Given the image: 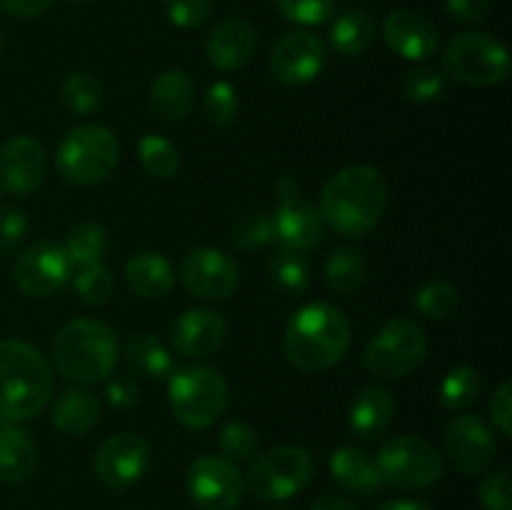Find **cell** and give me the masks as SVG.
<instances>
[{"mask_svg":"<svg viewBox=\"0 0 512 510\" xmlns=\"http://www.w3.org/2000/svg\"><path fill=\"white\" fill-rule=\"evenodd\" d=\"M388 205V183L373 165H348L325 183L320 218L340 238H363L380 223Z\"/></svg>","mask_w":512,"mask_h":510,"instance_id":"1","label":"cell"},{"mask_svg":"<svg viewBox=\"0 0 512 510\" xmlns=\"http://www.w3.org/2000/svg\"><path fill=\"white\" fill-rule=\"evenodd\" d=\"M350 348V320L333 303L303 305L290 315L283 335L285 358L300 373H325Z\"/></svg>","mask_w":512,"mask_h":510,"instance_id":"2","label":"cell"},{"mask_svg":"<svg viewBox=\"0 0 512 510\" xmlns=\"http://www.w3.org/2000/svg\"><path fill=\"white\" fill-rule=\"evenodd\" d=\"M53 365L25 340H0V415L5 420H30L53 398Z\"/></svg>","mask_w":512,"mask_h":510,"instance_id":"3","label":"cell"},{"mask_svg":"<svg viewBox=\"0 0 512 510\" xmlns=\"http://www.w3.org/2000/svg\"><path fill=\"white\" fill-rule=\"evenodd\" d=\"M120 358L115 330L103 320L78 318L65 323L53 338V363L63 378L78 385L103 383Z\"/></svg>","mask_w":512,"mask_h":510,"instance_id":"4","label":"cell"},{"mask_svg":"<svg viewBox=\"0 0 512 510\" xmlns=\"http://www.w3.org/2000/svg\"><path fill=\"white\" fill-rule=\"evenodd\" d=\"M120 160V140L108 125H75L63 135L55 153L60 178L78 188L98 185L113 175Z\"/></svg>","mask_w":512,"mask_h":510,"instance_id":"5","label":"cell"},{"mask_svg":"<svg viewBox=\"0 0 512 510\" xmlns=\"http://www.w3.org/2000/svg\"><path fill=\"white\" fill-rule=\"evenodd\" d=\"M168 403L185 428L208 430L228 408V383L210 365L175 368L168 378Z\"/></svg>","mask_w":512,"mask_h":510,"instance_id":"6","label":"cell"},{"mask_svg":"<svg viewBox=\"0 0 512 510\" xmlns=\"http://www.w3.org/2000/svg\"><path fill=\"white\" fill-rule=\"evenodd\" d=\"M428 333L410 318H393L373 335L363 365L378 380H400L413 375L428 358Z\"/></svg>","mask_w":512,"mask_h":510,"instance_id":"7","label":"cell"},{"mask_svg":"<svg viewBox=\"0 0 512 510\" xmlns=\"http://www.w3.org/2000/svg\"><path fill=\"white\" fill-rule=\"evenodd\" d=\"M445 73L475 88H490L508 80L510 53L498 38L480 30L458 33L443 50Z\"/></svg>","mask_w":512,"mask_h":510,"instance_id":"8","label":"cell"},{"mask_svg":"<svg viewBox=\"0 0 512 510\" xmlns=\"http://www.w3.org/2000/svg\"><path fill=\"white\" fill-rule=\"evenodd\" d=\"M313 478V458L298 445H280L258 455L243 475L245 490L265 503H280L303 493Z\"/></svg>","mask_w":512,"mask_h":510,"instance_id":"9","label":"cell"},{"mask_svg":"<svg viewBox=\"0 0 512 510\" xmlns=\"http://www.w3.org/2000/svg\"><path fill=\"white\" fill-rule=\"evenodd\" d=\"M375 465L383 485L398 490H420L443 478V455L418 435H395L380 445Z\"/></svg>","mask_w":512,"mask_h":510,"instance_id":"10","label":"cell"},{"mask_svg":"<svg viewBox=\"0 0 512 510\" xmlns=\"http://www.w3.org/2000/svg\"><path fill=\"white\" fill-rule=\"evenodd\" d=\"M190 500L200 510H235L243 500V473L225 455H200L185 475Z\"/></svg>","mask_w":512,"mask_h":510,"instance_id":"11","label":"cell"},{"mask_svg":"<svg viewBox=\"0 0 512 510\" xmlns=\"http://www.w3.org/2000/svg\"><path fill=\"white\" fill-rule=\"evenodd\" d=\"M275 240L283 248L308 253L323 240L325 223L318 208L300 195V185L293 175H283L278 183V208L273 210Z\"/></svg>","mask_w":512,"mask_h":510,"instance_id":"12","label":"cell"},{"mask_svg":"<svg viewBox=\"0 0 512 510\" xmlns=\"http://www.w3.org/2000/svg\"><path fill=\"white\" fill-rule=\"evenodd\" d=\"M73 278V263L65 255L63 245L40 240L18 255L13 265V280L28 298L43 300L58 293Z\"/></svg>","mask_w":512,"mask_h":510,"instance_id":"13","label":"cell"},{"mask_svg":"<svg viewBox=\"0 0 512 510\" xmlns=\"http://www.w3.org/2000/svg\"><path fill=\"white\" fill-rule=\"evenodd\" d=\"M150 460H153V453L143 435L118 433L110 435L100 445L93 458V470L105 488L125 490L143 480L150 468Z\"/></svg>","mask_w":512,"mask_h":510,"instance_id":"14","label":"cell"},{"mask_svg":"<svg viewBox=\"0 0 512 510\" xmlns=\"http://www.w3.org/2000/svg\"><path fill=\"white\" fill-rule=\"evenodd\" d=\"M328 65V45L320 35L293 30L275 43L270 53V73L283 85L313 83Z\"/></svg>","mask_w":512,"mask_h":510,"instance_id":"15","label":"cell"},{"mask_svg":"<svg viewBox=\"0 0 512 510\" xmlns=\"http://www.w3.org/2000/svg\"><path fill=\"white\" fill-rule=\"evenodd\" d=\"M443 443L450 463L465 475L485 473L498 458V440L490 425L478 415H458L450 420Z\"/></svg>","mask_w":512,"mask_h":510,"instance_id":"16","label":"cell"},{"mask_svg":"<svg viewBox=\"0 0 512 510\" xmlns=\"http://www.w3.org/2000/svg\"><path fill=\"white\" fill-rule=\"evenodd\" d=\"M48 153L33 135H15L0 148V185L5 193L30 195L45 183Z\"/></svg>","mask_w":512,"mask_h":510,"instance_id":"17","label":"cell"},{"mask_svg":"<svg viewBox=\"0 0 512 510\" xmlns=\"http://www.w3.org/2000/svg\"><path fill=\"white\" fill-rule=\"evenodd\" d=\"M183 283L195 298L225 300L238 290L240 270L223 250L198 248L183 260Z\"/></svg>","mask_w":512,"mask_h":510,"instance_id":"18","label":"cell"},{"mask_svg":"<svg viewBox=\"0 0 512 510\" xmlns=\"http://www.w3.org/2000/svg\"><path fill=\"white\" fill-rule=\"evenodd\" d=\"M228 325L225 318L213 308H190L170 328V343L173 350L183 358L205 360L218 353L223 345Z\"/></svg>","mask_w":512,"mask_h":510,"instance_id":"19","label":"cell"},{"mask_svg":"<svg viewBox=\"0 0 512 510\" xmlns=\"http://www.w3.org/2000/svg\"><path fill=\"white\" fill-rule=\"evenodd\" d=\"M258 48V33L245 18H225L205 38V55L213 68L230 73L250 63Z\"/></svg>","mask_w":512,"mask_h":510,"instance_id":"20","label":"cell"},{"mask_svg":"<svg viewBox=\"0 0 512 510\" xmlns=\"http://www.w3.org/2000/svg\"><path fill=\"white\" fill-rule=\"evenodd\" d=\"M383 38L405 60H428L438 50V30L415 10H393L383 20Z\"/></svg>","mask_w":512,"mask_h":510,"instance_id":"21","label":"cell"},{"mask_svg":"<svg viewBox=\"0 0 512 510\" xmlns=\"http://www.w3.org/2000/svg\"><path fill=\"white\" fill-rule=\"evenodd\" d=\"M395 418V398L383 385H368L350 403L348 425L363 440H375L388 433Z\"/></svg>","mask_w":512,"mask_h":510,"instance_id":"22","label":"cell"},{"mask_svg":"<svg viewBox=\"0 0 512 510\" xmlns=\"http://www.w3.org/2000/svg\"><path fill=\"white\" fill-rule=\"evenodd\" d=\"M150 110L165 123H178L193 110L195 83L185 70L168 68L150 83L148 90Z\"/></svg>","mask_w":512,"mask_h":510,"instance_id":"23","label":"cell"},{"mask_svg":"<svg viewBox=\"0 0 512 510\" xmlns=\"http://www.w3.org/2000/svg\"><path fill=\"white\" fill-rule=\"evenodd\" d=\"M125 280L138 298L160 300L175 288V268L163 253L143 250L125 263Z\"/></svg>","mask_w":512,"mask_h":510,"instance_id":"24","label":"cell"},{"mask_svg":"<svg viewBox=\"0 0 512 510\" xmlns=\"http://www.w3.org/2000/svg\"><path fill=\"white\" fill-rule=\"evenodd\" d=\"M53 425L63 435L70 438H80V435L90 433L100 420V398L88 390L85 385H73V388L63 390L58 398L53 400Z\"/></svg>","mask_w":512,"mask_h":510,"instance_id":"25","label":"cell"},{"mask_svg":"<svg viewBox=\"0 0 512 510\" xmlns=\"http://www.w3.org/2000/svg\"><path fill=\"white\" fill-rule=\"evenodd\" d=\"M330 475H333V480L340 488L350 490V493L370 495L383 488L378 465L358 445H340L330 455Z\"/></svg>","mask_w":512,"mask_h":510,"instance_id":"26","label":"cell"},{"mask_svg":"<svg viewBox=\"0 0 512 510\" xmlns=\"http://www.w3.org/2000/svg\"><path fill=\"white\" fill-rule=\"evenodd\" d=\"M35 470V443L18 425L0 428V480L20 485Z\"/></svg>","mask_w":512,"mask_h":510,"instance_id":"27","label":"cell"},{"mask_svg":"<svg viewBox=\"0 0 512 510\" xmlns=\"http://www.w3.org/2000/svg\"><path fill=\"white\" fill-rule=\"evenodd\" d=\"M123 355L125 363H128L135 373L143 375V378L168 380L175 370L173 353L168 350V345L150 333L133 335V338L125 343Z\"/></svg>","mask_w":512,"mask_h":510,"instance_id":"28","label":"cell"},{"mask_svg":"<svg viewBox=\"0 0 512 510\" xmlns=\"http://www.w3.org/2000/svg\"><path fill=\"white\" fill-rule=\"evenodd\" d=\"M375 35H378V25L365 10H348L330 28V43L338 55L358 58L375 43Z\"/></svg>","mask_w":512,"mask_h":510,"instance_id":"29","label":"cell"},{"mask_svg":"<svg viewBox=\"0 0 512 510\" xmlns=\"http://www.w3.org/2000/svg\"><path fill=\"white\" fill-rule=\"evenodd\" d=\"M368 280V260L355 248H338L325 260V283L340 295H353Z\"/></svg>","mask_w":512,"mask_h":510,"instance_id":"30","label":"cell"},{"mask_svg":"<svg viewBox=\"0 0 512 510\" xmlns=\"http://www.w3.org/2000/svg\"><path fill=\"white\" fill-rule=\"evenodd\" d=\"M105 248H108V235L98 223H90V220L73 225L63 243L65 255H68L75 268L103 260Z\"/></svg>","mask_w":512,"mask_h":510,"instance_id":"31","label":"cell"},{"mask_svg":"<svg viewBox=\"0 0 512 510\" xmlns=\"http://www.w3.org/2000/svg\"><path fill=\"white\" fill-rule=\"evenodd\" d=\"M270 278L275 280V285L283 293H305L310 285V263L305 258V253H298V250H290L280 245V250H275L273 258H270Z\"/></svg>","mask_w":512,"mask_h":510,"instance_id":"32","label":"cell"},{"mask_svg":"<svg viewBox=\"0 0 512 510\" xmlns=\"http://www.w3.org/2000/svg\"><path fill=\"white\" fill-rule=\"evenodd\" d=\"M483 390V375L475 365H458L448 370V375L440 383V400L448 410H465L478 400Z\"/></svg>","mask_w":512,"mask_h":510,"instance_id":"33","label":"cell"},{"mask_svg":"<svg viewBox=\"0 0 512 510\" xmlns=\"http://www.w3.org/2000/svg\"><path fill=\"white\" fill-rule=\"evenodd\" d=\"M138 158L140 165L158 180L175 178L180 170L178 148L168 138H163V135H143L138 143Z\"/></svg>","mask_w":512,"mask_h":510,"instance_id":"34","label":"cell"},{"mask_svg":"<svg viewBox=\"0 0 512 510\" xmlns=\"http://www.w3.org/2000/svg\"><path fill=\"white\" fill-rule=\"evenodd\" d=\"M70 280H73V288L75 293H78V298L83 300L85 305H93V308L108 305L115 293L113 273H110V268L103 260L90 265H80Z\"/></svg>","mask_w":512,"mask_h":510,"instance_id":"35","label":"cell"},{"mask_svg":"<svg viewBox=\"0 0 512 510\" xmlns=\"http://www.w3.org/2000/svg\"><path fill=\"white\" fill-rule=\"evenodd\" d=\"M60 100L73 115H90L103 103V88H100L98 78H93L85 70H75L63 80Z\"/></svg>","mask_w":512,"mask_h":510,"instance_id":"36","label":"cell"},{"mask_svg":"<svg viewBox=\"0 0 512 510\" xmlns=\"http://www.w3.org/2000/svg\"><path fill=\"white\" fill-rule=\"evenodd\" d=\"M275 240L273 213L270 210H250L240 215L233 225V243L240 250H263Z\"/></svg>","mask_w":512,"mask_h":510,"instance_id":"37","label":"cell"},{"mask_svg":"<svg viewBox=\"0 0 512 510\" xmlns=\"http://www.w3.org/2000/svg\"><path fill=\"white\" fill-rule=\"evenodd\" d=\"M458 288L445 280L420 285L415 293V308L428 320H445L458 310Z\"/></svg>","mask_w":512,"mask_h":510,"instance_id":"38","label":"cell"},{"mask_svg":"<svg viewBox=\"0 0 512 510\" xmlns=\"http://www.w3.org/2000/svg\"><path fill=\"white\" fill-rule=\"evenodd\" d=\"M218 448L220 453L228 460H250L258 455L260 438L258 430L253 425L243 423V420H230L223 425V430L218 433Z\"/></svg>","mask_w":512,"mask_h":510,"instance_id":"39","label":"cell"},{"mask_svg":"<svg viewBox=\"0 0 512 510\" xmlns=\"http://www.w3.org/2000/svg\"><path fill=\"white\" fill-rule=\"evenodd\" d=\"M238 108V90L228 80H218V83H213L205 90L203 113L208 123L215 125V128H225V125L233 123L238 118Z\"/></svg>","mask_w":512,"mask_h":510,"instance_id":"40","label":"cell"},{"mask_svg":"<svg viewBox=\"0 0 512 510\" xmlns=\"http://www.w3.org/2000/svg\"><path fill=\"white\" fill-rule=\"evenodd\" d=\"M403 93L413 103H433L445 93V75L430 65H418L405 73Z\"/></svg>","mask_w":512,"mask_h":510,"instance_id":"41","label":"cell"},{"mask_svg":"<svg viewBox=\"0 0 512 510\" xmlns=\"http://www.w3.org/2000/svg\"><path fill=\"white\" fill-rule=\"evenodd\" d=\"M165 18L180 30H195L208 23L213 0H163Z\"/></svg>","mask_w":512,"mask_h":510,"instance_id":"42","label":"cell"},{"mask_svg":"<svg viewBox=\"0 0 512 510\" xmlns=\"http://www.w3.org/2000/svg\"><path fill=\"white\" fill-rule=\"evenodd\" d=\"M280 13L298 25L328 23L335 10V0H275Z\"/></svg>","mask_w":512,"mask_h":510,"instance_id":"43","label":"cell"},{"mask_svg":"<svg viewBox=\"0 0 512 510\" xmlns=\"http://www.w3.org/2000/svg\"><path fill=\"white\" fill-rule=\"evenodd\" d=\"M28 215L18 205H0V253H13L28 235Z\"/></svg>","mask_w":512,"mask_h":510,"instance_id":"44","label":"cell"},{"mask_svg":"<svg viewBox=\"0 0 512 510\" xmlns=\"http://www.w3.org/2000/svg\"><path fill=\"white\" fill-rule=\"evenodd\" d=\"M478 498L485 510H512V483L508 470H495L478 485Z\"/></svg>","mask_w":512,"mask_h":510,"instance_id":"45","label":"cell"},{"mask_svg":"<svg viewBox=\"0 0 512 510\" xmlns=\"http://www.w3.org/2000/svg\"><path fill=\"white\" fill-rule=\"evenodd\" d=\"M490 415H493V425L500 430L503 438L512 435V383L503 380L495 388L493 400H490Z\"/></svg>","mask_w":512,"mask_h":510,"instance_id":"46","label":"cell"},{"mask_svg":"<svg viewBox=\"0 0 512 510\" xmlns=\"http://www.w3.org/2000/svg\"><path fill=\"white\" fill-rule=\"evenodd\" d=\"M105 400L118 410L133 408L140 400V385L133 378L105 380Z\"/></svg>","mask_w":512,"mask_h":510,"instance_id":"47","label":"cell"},{"mask_svg":"<svg viewBox=\"0 0 512 510\" xmlns=\"http://www.w3.org/2000/svg\"><path fill=\"white\" fill-rule=\"evenodd\" d=\"M445 10L460 23H483L490 13V0H445Z\"/></svg>","mask_w":512,"mask_h":510,"instance_id":"48","label":"cell"},{"mask_svg":"<svg viewBox=\"0 0 512 510\" xmlns=\"http://www.w3.org/2000/svg\"><path fill=\"white\" fill-rule=\"evenodd\" d=\"M53 0H0V10L18 20H30L40 18L43 13H48Z\"/></svg>","mask_w":512,"mask_h":510,"instance_id":"49","label":"cell"},{"mask_svg":"<svg viewBox=\"0 0 512 510\" xmlns=\"http://www.w3.org/2000/svg\"><path fill=\"white\" fill-rule=\"evenodd\" d=\"M310 510H360V508L353 503V500L345 498V495L325 493V495H320L318 500H315L313 508H310Z\"/></svg>","mask_w":512,"mask_h":510,"instance_id":"50","label":"cell"},{"mask_svg":"<svg viewBox=\"0 0 512 510\" xmlns=\"http://www.w3.org/2000/svg\"><path fill=\"white\" fill-rule=\"evenodd\" d=\"M378 510H430L428 505L420 503V500H390L383 503Z\"/></svg>","mask_w":512,"mask_h":510,"instance_id":"51","label":"cell"},{"mask_svg":"<svg viewBox=\"0 0 512 510\" xmlns=\"http://www.w3.org/2000/svg\"><path fill=\"white\" fill-rule=\"evenodd\" d=\"M70 3H90V0H70Z\"/></svg>","mask_w":512,"mask_h":510,"instance_id":"52","label":"cell"},{"mask_svg":"<svg viewBox=\"0 0 512 510\" xmlns=\"http://www.w3.org/2000/svg\"><path fill=\"white\" fill-rule=\"evenodd\" d=\"M0 53H3V33H0Z\"/></svg>","mask_w":512,"mask_h":510,"instance_id":"53","label":"cell"},{"mask_svg":"<svg viewBox=\"0 0 512 510\" xmlns=\"http://www.w3.org/2000/svg\"><path fill=\"white\" fill-rule=\"evenodd\" d=\"M3 193H5V190H3V185H0V198H3Z\"/></svg>","mask_w":512,"mask_h":510,"instance_id":"54","label":"cell"},{"mask_svg":"<svg viewBox=\"0 0 512 510\" xmlns=\"http://www.w3.org/2000/svg\"><path fill=\"white\" fill-rule=\"evenodd\" d=\"M273 510H288V508H273Z\"/></svg>","mask_w":512,"mask_h":510,"instance_id":"55","label":"cell"}]
</instances>
